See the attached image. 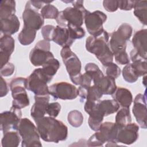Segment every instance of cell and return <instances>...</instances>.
Returning <instances> with one entry per match:
<instances>
[{"label":"cell","mask_w":147,"mask_h":147,"mask_svg":"<svg viewBox=\"0 0 147 147\" xmlns=\"http://www.w3.org/2000/svg\"><path fill=\"white\" fill-rule=\"evenodd\" d=\"M34 121L40 138L43 141L58 143L67 139L68 127L56 118L44 116Z\"/></svg>","instance_id":"1"},{"label":"cell","mask_w":147,"mask_h":147,"mask_svg":"<svg viewBox=\"0 0 147 147\" xmlns=\"http://www.w3.org/2000/svg\"><path fill=\"white\" fill-rule=\"evenodd\" d=\"M109 34L103 32L97 36H90L86 39V48L89 52L94 54L99 61L105 65L113 61L114 55L109 45Z\"/></svg>","instance_id":"2"},{"label":"cell","mask_w":147,"mask_h":147,"mask_svg":"<svg viewBox=\"0 0 147 147\" xmlns=\"http://www.w3.org/2000/svg\"><path fill=\"white\" fill-rule=\"evenodd\" d=\"M73 7H68L59 12L56 21L57 25L67 28L68 24L81 26L87 10L83 6V1H72Z\"/></svg>","instance_id":"3"},{"label":"cell","mask_w":147,"mask_h":147,"mask_svg":"<svg viewBox=\"0 0 147 147\" xmlns=\"http://www.w3.org/2000/svg\"><path fill=\"white\" fill-rule=\"evenodd\" d=\"M17 131L22 138V147L41 146L40 135L37 127L28 118H21Z\"/></svg>","instance_id":"4"},{"label":"cell","mask_w":147,"mask_h":147,"mask_svg":"<svg viewBox=\"0 0 147 147\" xmlns=\"http://www.w3.org/2000/svg\"><path fill=\"white\" fill-rule=\"evenodd\" d=\"M27 78L18 77L13 79L10 83L13 98L12 107L22 109L29 105V99L26 93Z\"/></svg>","instance_id":"5"},{"label":"cell","mask_w":147,"mask_h":147,"mask_svg":"<svg viewBox=\"0 0 147 147\" xmlns=\"http://www.w3.org/2000/svg\"><path fill=\"white\" fill-rule=\"evenodd\" d=\"M52 78L47 75L42 68L35 69L27 78L26 89L33 92L35 95L49 94L47 83Z\"/></svg>","instance_id":"6"},{"label":"cell","mask_w":147,"mask_h":147,"mask_svg":"<svg viewBox=\"0 0 147 147\" xmlns=\"http://www.w3.org/2000/svg\"><path fill=\"white\" fill-rule=\"evenodd\" d=\"M132 27L127 23L121 24L118 29L112 32L109 41V47L113 54L122 51H126V42L132 34Z\"/></svg>","instance_id":"7"},{"label":"cell","mask_w":147,"mask_h":147,"mask_svg":"<svg viewBox=\"0 0 147 147\" xmlns=\"http://www.w3.org/2000/svg\"><path fill=\"white\" fill-rule=\"evenodd\" d=\"M107 20V16L103 12L96 10L93 12L87 11L85 14L84 21L88 32L91 36H97L103 29V24Z\"/></svg>","instance_id":"8"},{"label":"cell","mask_w":147,"mask_h":147,"mask_svg":"<svg viewBox=\"0 0 147 147\" xmlns=\"http://www.w3.org/2000/svg\"><path fill=\"white\" fill-rule=\"evenodd\" d=\"M49 94L54 99L62 100H72L78 96V90L74 86L67 82H57L49 87Z\"/></svg>","instance_id":"9"},{"label":"cell","mask_w":147,"mask_h":147,"mask_svg":"<svg viewBox=\"0 0 147 147\" xmlns=\"http://www.w3.org/2000/svg\"><path fill=\"white\" fill-rule=\"evenodd\" d=\"M30 3V1L26 3L22 17L24 21V27L38 30L44 25V19Z\"/></svg>","instance_id":"10"},{"label":"cell","mask_w":147,"mask_h":147,"mask_svg":"<svg viewBox=\"0 0 147 147\" xmlns=\"http://www.w3.org/2000/svg\"><path fill=\"white\" fill-rule=\"evenodd\" d=\"M60 55L70 78L81 74V61L76 54L71 51L70 47H63Z\"/></svg>","instance_id":"11"},{"label":"cell","mask_w":147,"mask_h":147,"mask_svg":"<svg viewBox=\"0 0 147 147\" xmlns=\"http://www.w3.org/2000/svg\"><path fill=\"white\" fill-rule=\"evenodd\" d=\"M21 117V109L12 106L9 111L2 112L0 115L1 130L3 133L10 130H17Z\"/></svg>","instance_id":"12"},{"label":"cell","mask_w":147,"mask_h":147,"mask_svg":"<svg viewBox=\"0 0 147 147\" xmlns=\"http://www.w3.org/2000/svg\"><path fill=\"white\" fill-rule=\"evenodd\" d=\"M138 130L139 126L135 123H130L123 127H118L115 141L126 145L132 144L138 138Z\"/></svg>","instance_id":"13"},{"label":"cell","mask_w":147,"mask_h":147,"mask_svg":"<svg viewBox=\"0 0 147 147\" xmlns=\"http://www.w3.org/2000/svg\"><path fill=\"white\" fill-rule=\"evenodd\" d=\"M132 112L137 122L142 129H146L147 109L145 95L138 94L133 101Z\"/></svg>","instance_id":"14"},{"label":"cell","mask_w":147,"mask_h":147,"mask_svg":"<svg viewBox=\"0 0 147 147\" xmlns=\"http://www.w3.org/2000/svg\"><path fill=\"white\" fill-rule=\"evenodd\" d=\"M118 129V127L115 123L105 122L101 124L99 129L95 133L103 144L109 142H116L115 139Z\"/></svg>","instance_id":"15"},{"label":"cell","mask_w":147,"mask_h":147,"mask_svg":"<svg viewBox=\"0 0 147 147\" xmlns=\"http://www.w3.org/2000/svg\"><path fill=\"white\" fill-rule=\"evenodd\" d=\"M49 95H35V102L30 110L31 117L34 121L45 116L49 101Z\"/></svg>","instance_id":"16"},{"label":"cell","mask_w":147,"mask_h":147,"mask_svg":"<svg viewBox=\"0 0 147 147\" xmlns=\"http://www.w3.org/2000/svg\"><path fill=\"white\" fill-rule=\"evenodd\" d=\"M134 49L139 55L146 59L147 57V30L143 29L137 31L132 38Z\"/></svg>","instance_id":"17"},{"label":"cell","mask_w":147,"mask_h":147,"mask_svg":"<svg viewBox=\"0 0 147 147\" xmlns=\"http://www.w3.org/2000/svg\"><path fill=\"white\" fill-rule=\"evenodd\" d=\"M53 55L50 51L34 47L29 53V60L36 67L42 66L49 59L53 58Z\"/></svg>","instance_id":"18"},{"label":"cell","mask_w":147,"mask_h":147,"mask_svg":"<svg viewBox=\"0 0 147 147\" xmlns=\"http://www.w3.org/2000/svg\"><path fill=\"white\" fill-rule=\"evenodd\" d=\"M52 41L62 47H69L75 41L70 36L68 29L59 25L55 26Z\"/></svg>","instance_id":"19"},{"label":"cell","mask_w":147,"mask_h":147,"mask_svg":"<svg viewBox=\"0 0 147 147\" xmlns=\"http://www.w3.org/2000/svg\"><path fill=\"white\" fill-rule=\"evenodd\" d=\"M20 26V21L15 14L7 18L1 19V32L3 34H14L18 31Z\"/></svg>","instance_id":"20"},{"label":"cell","mask_w":147,"mask_h":147,"mask_svg":"<svg viewBox=\"0 0 147 147\" xmlns=\"http://www.w3.org/2000/svg\"><path fill=\"white\" fill-rule=\"evenodd\" d=\"M112 97L122 107L129 108L133 102V96L130 91L123 87L117 88L112 94Z\"/></svg>","instance_id":"21"},{"label":"cell","mask_w":147,"mask_h":147,"mask_svg":"<svg viewBox=\"0 0 147 147\" xmlns=\"http://www.w3.org/2000/svg\"><path fill=\"white\" fill-rule=\"evenodd\" d=\"M119 105L114 99H106L96 101V109L103 116L113 114L119 109Z\"/></svg>","instance_id":"22"},{"label":"cell","mask_w":147,"mask_h":147,"mask_svg":"<svg viewBox=\"0 0 147 147\" xmlns=\"http://www.w3.org/2000/svg\"><path fill=\"white\" fill-rule=\"evenodd\" d=\"M94 84L98 86L101 89L103 95H112L117 88L115 79L108 76H103Z\"/></svg>","instance_id":"23"},{"label":"cell","mask_w":147,"mask_h":147,"mask_svg":"<svg viewBox=\"0 0 147 147\" xmlns=\"http://www.w3.org/2000/svg\"><path fill=\"white\" fill-rule=\"evenodd\" d=\"M21 141V136L17 130H10L3 133L1 141L2 147H17Z\"/></svg>","instance_id":"24"},{"label":"cell","mask_w":147,"mask_h":147,"mask_svg":"<svg viewBox=\"0 0 147 147\" xmlns=\"http://www.w3.org/2000/svg\"><path fill=\"white\" fill-rule=\"evenodd\" d=\"M15 41L10 35L3 34L0 39V54L10 57L14 50Z\"/></svg>","instance_id":"25"},{"label":"cell","mask_w":147,"mask_h":147,"mask_svg":"<svg viewBox=\"0 0 147 147\" xmlns=\"http://www.w3.org/2000/svg\"><path fill=\"white\" fill-rule=\"evenodd\" d=\"M133 9L134 16L142 24L146 25L147 1H136Z\"/></svg>","instance_id":"26"},{"label":"cell","mask_w":147,"mask_h":147,"mask_svg":"<svg viewBox=\"0 0 147 147\" xmlns=\"http://www.w3.org/2000/svg\"><path fill=\"white\" fill-rule=\"evenodd\" d=\"M16 13V2L13 0L0 1V18H7Z\"/></svg>","instance_id":"27"},{"label":"cell","mask_w":147,"mask_h":147,"mask_svg":"<svg viewBox=\"0 0 147 147\" xmlns=\"http://www.w3.org/2000/svg\"><path fill=\"white\" fill-rule=\"evenodd\" d=\"M36 36V30L23 27L22 30L18 36V40L21 44L23 45H28L34 41Z\"/></svg>","instance_id":"28"},{"label":"cell","mask_w":147,"mask_h":147,"mask_svg":"<svg viewBox=\"0 0 147 147\" xmlns=\"http://www.w3.org/2000/svg\"><path fill=\"white\" fill-rule=\"evenodd\" d=\"M131 122L129 108L122 107L117 111L115 116V124L118 127H123Z\"/></svg>","instance_id":"29"},{"label":"cell","mask_w":147,"mask_h":147,"mask_svg":"<svg viewBox=\"0 0 147 147\" xmlns=\"http://www.w3.org/2000/svg\"><path fill=\"white\" fill-rule=\"evenodd\" d=\"M84 69L85 72L89 75L91 78L94 84L98 82L104 76L99 67L94 63H87Z\"/></svg>","instance_id":"30"},{"label":"cell","mask_w":147,"mask_h":147,"mask_svg":"<svg viewBox=\"0 0 147 147\" xmlns=\"http://www.w3.org/2000/svg\"><path fill=\"white\" fill-rule=\"evenodd\" d=\"M60 66V64L58 60L53 57L47 61L42 65V69L47 75L52 78L56 74Z\"/></svg>","instance_id":"31"},{"label":"cell","mask_w":147,"mask_h":147,"mask_svg":"<svg viewBox=\"0 0 147 147\" xmlns=\"http://www.w3.org/2000/svg\"><path fill=\"white\" fill-rule=\"evenodd\" d=\"M122 76L123 79L130 83L136 82L139 78L131 63L126 64L122 69Z\"/></svg>","instance_id":"32"},{"label":"cell","mask_w":147,"mask_h":147,"mask_svg":"<svg viewBox=\"0 0 147 147\" xmlns=\"http://www.w3.org/2000/svg\"><path fill=\"white\" fill-rule=\"evenodd\" d=\"M40 14L44 19H56L59 11L55 6L47 3L42 7Z\"/></svg>","instance_id":"33"},{"label":"cell","mask_w":147,"mask_h":147,"mask_svg":"<svg viewBox=\"0 0 147 147\" xmlns=\"http://www.w3.org/2000/svg\"><path fill=\"white\" fill-rule=\"evenodd\" d=\"M68 122L73 127H80L83 122V116L81 112L74 110L71 111L67 117Z\"/></svg>","instance_id":"34"},{"label":"cell","mask_w":147,"mask_h":147,"mask_svg":"<svg viewBox=\"0 0 147 147\" xmlns=\"http://www.w3.org/2000/svg\"><path fill=\"white\" fill-rule=\"evenodd\" d=\"M103 95L101 89L98 86L94 84L88 88L86 100L96 101L99 100Z\"/></svg>","instance_id":"35"},{"label":"cell","mask_w":147,"mask_h":147,"mask_svg":"<svg viewBox=\"0 0 147 147\" xmlns=\"http://www.w3.org/2000/svg\"><path fill=\"white\" fill-rule=\"evenodd\" d=\"M67 28L68 29L70 36L72 39H80L84 37L86 33L83 28L72 24H68Z\"/></svg>","instance_id":"36"},{"label":"cell","mask_w":147,"mask_h":147,"mask_svg":"<svg viewBox=\"0 0 147 147\" xmlns=\"http://www.w3.org/2000/svg\"><path fill=\"white\" fill-rule=\"evenodd\" d=\"M105 67V71L106 76L111 77L115 79L118 78L121 75V70L120 68L113 62L108 63L105 65H103Z\"/></svg>","instance_id":"37"},{"label":"cell","mask_w":147,"mask_h":147,"mask_svg":"<svg viewBox=\"0 0 147 147\" xmlns=\"http://www.w3.org/2000/svg\"><path fill=\"white\" fill-rule=\"evenodd\" d=\"M61 110V105L58 102H52L48 105L46 113L49 116L56 118Z\"/></svg>","instance_id":"38"},{"label":"cell","mask_w":147,"mask_h":147,"mask_svg":"<svg viewBox=\"0 0 147 147\" xmlns=\"http://www.w3.org/2000/svg\"><path fill=\"white\" fill-rule=\"evenodd\" d=\"M55 28V26L52 25H47L42 27L41 32L44 40L48 41H52Z\"/></svg>","instance_id":"39"},{"label":"cell","mask_w":147,"mask_h":147,"mask_svg":"<svg viewBox=\"0 0 147 147\" xmlns=\"http://www.w3.org/2000/svg\"><path fill=\"white\" fill-rule=\"evenodd\" d=\"M115 61L121 65L127 64L130 63V59L126 51H122L113 54Z\"/></svg>","instance_id":"40"},{"label":"cell","mask_w":147,"mask_h":147,"mask_svg":"<svg viewBox=\"0 0 147 147\" xmlns=\"http://www.w3.org/2000/svg\"><path fill=\"white\" fill-rule=\"evenodd\" d=\"M103 5L105 10L109 12H114L118 8V1L117 0H105Z\"/></svg>","instance_id":"41"},{"label":"cell","mask_w":147,"mask_h":147,"mask_svg":"<svg viewBox=\"0 0 147 147\" xmlns=\"http://www.w3.org/2000/svg\"><path fill=\"white\" fill-rule=\"evenodd\" d=\"M14 65L12 63L9 62L1 68V76H11L14 73Z\"/></svg>","instance_id":"42"},{"label":"cell","mask_w":147,"mask_h":147,"mask_svg":"<svg viewBox=\"0 0 147 147\" xmlns=\"http://www.w3.org/2000/svg\"><path fill=\"white\" fill-rule=\"evenodd\" d=\"M136 1H118V8L122 10H131L134 8Z\"/></svg>","instance_id":"43"},{"label":"cell","mask_w":147,"mask_h":147,"mask_svg":"<svg viewBox=\"0 0 147 147\" xmlns=\"http://www.w3.org/2000/svg\"><path fill=\"white\" fill-rule=\"evenodd\" d=\"M92 80L90 76L85 72L84 74H82L81 75L79 85L84 87L88 88L91 86Z\"/></svg>","instance_id":"44"},{"label":"cell","mask_w":147,"mask_h":147,"mask_svg":"<svg viewBox=\"0 0 147 147\" xmlns=\"http://www.w3.org/2000/svg\"><path fill=\"white\" fill-rule=\"evenodd\" d=\"M87 146H103V144L100 141L95 133L92 135L87 141Z\"/></svg>","instance_id":"45"},{"label":"cell","mask_w":147,"mask_h":147,"mask_svg":"<svg viewBox=\"0 0 147 147\" xmlns=\"http://www.w3.org/2000/svg\"><path fill=\"white\" fill-rule=\"evenodd\" d=\"M0 83V96L2 98L7 94L9 88L6 80L2 78V76H1Z\"/></svg>","instance_id":"46"},{"label":"cell","mask_w":147,"mask_h":147,"mask_svg":"<svg viewBox=\"0 0 147 147\" xmlns=\"http://www.w3.org/2000/svg\"><path fill=\"white\" fill-rule=\"evenodd\" d=\"M31 5L36 9L39 10L42 9V7L44 6V5H46L47 3H51L52 2H44V1H30Z\"/></svg>","instance_id":"47"}]
</instances>
